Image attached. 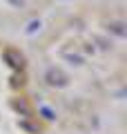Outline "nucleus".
Segmentation results:
<instances>
[{"mask_svg": "<svg viewBox=\"0 0 127 134\" xmlns=\"http://www.w3.org/2000/svg\"><path fill=\"white\" fill-rule=\"evenodd\" d=\"M25 85V74L20 72V74H14L11 76V87H22Z\"/></svg>", "mask_w": 127, "mask_h": 134, "instance_id": "423d86ee", "label": "nucleus"}, {"mask_svg": "<svg viewBox=\"0 0 127 134\" xmlns=\"http://www.w3.org/2000/svg\"><path fill=\"white\" fill-rule=\"evenodd\" d=\"M2 58H5V63H7L9 67H14V69L22 72V67H25V56L18 52V49H5V52H2Z\"/></svg>", "mask_w": 127, "mask_h": 134, "instance_id": "f03ea898", "label": "nucleus"}, {"mask_svg": "<svg viewBox=\"0 0 127 134\" xmlns=\"http://www.w3.org/2000/svg\"><path fill=\"white\" fill-rule=\"evenodd\" d=\"M7 2H9V5H14V7H25V0H7Z\"/></svg>", "mask_w": 127, "mask_h": 134, "instance_id": "9d476101", "label": "nucleus"}, {"mask_svg": "<svg viewBox=\"0 0 127 134\" xmlns=\"http://www.w3.org/2000/svg\"><path fill=\"white\" fill-rule=\"evenodd\" d=\"M107 29L112 34H116V36H120V38L127 36V27H125V23H120V20H112V23H107Z\"/></svg>", "mask_w": 127, "mask_h": 134, "instance_id": "20e7f679", "label": "nucleus"}, {"mask_svg": "<svg viewBox=\"0 0 127 134\" xmlns=\"http://www.w3.org/2000/svg\"><path fill=\"white\" fill-rule=\"evenodd\" d=\"M40 29V20H31V23L27 25V34H33V31H38Z\"/></svg>", "mask_w": 127, "mask_h": 134, "instance_id": "1a4fd4ad", "label": "nucleus"}, {"mask_svg": "<svg viewBox=\"0 0 127 134\" xmlns=\"http://www.w3.org/2000/svg\"><path fill=\"white\" fill-rule=\"evenodd\" d=\"M40 116H45L47 121H54V119H56V114H54L49 107H40Z\"/></svg>", "mask_w": 127, "mask_h": 134, "instance_id": "6e6552de", "label": "nucleus"}, {"mask_svg": "<svg viewBox=\"0 0 127 134\" xmlns=\"http://www.w3.org/2000/svg\"><path fill=\"white\" fill-rule=\"evenodd\" d=\"M65 58L71 63V65H83V58H80V56H76V54H65Z\"/></svg>", "mask_w": 127, "mask_h": 134, "instance_id": "0eeeda50", "label": "nucleus"}, {"mask_svg": "<svg viewBox=\"0 0 127 134\" xmlns=\"http://www.w3.org/2000/svg\"><path fill=\"white\" fill-rule=\"evenodd\" d=\"M45 81H47V85H51V87H65L67 83H69V78H67V74L62 72V69L49 67L47 74H45Z\"/></svg>", "mask_w": 127, "mask_h": 134, "instance_id": "f257e3e1", "label": "nucleus"}, {"mask_svg": "<svg viewBox=\"0 0 127 134\" xmlns=\"http://www.w3.org/2000/svg\"><path fill=\"white\" fill-rule=\"evenodd\" d=\"M11 107H14L18 114H22V116H31V107L27 105V100H25V98H16V100H11Z\"/></svg>", "mask_w": 127, "mask_h": 134, "instance_id": "7ed1b4c3", "label": "nucleus"}, {"mask_svg": "<svg viewBox=\"0 0 127 134\" xmlns=\"http://www.w3.org/2000/svg\"><path fill=\"white\" fill-rule=\"evenodd\" d=\"M20 127L27 130V132H31V134H40V127H38L36 123H29V121H20Z\"/></svg>", "mask_w": 127, "mask_h": 134, "instance_id": "39448f33", "label": "nucleus"}]
</instances>
